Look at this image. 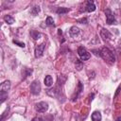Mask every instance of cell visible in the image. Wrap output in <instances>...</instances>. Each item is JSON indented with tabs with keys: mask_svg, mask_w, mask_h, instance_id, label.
Masks as SVG:
<instances>
[{
	"mask_svg": "<svg viewBox=\"0 0 121 121\" xmlns=\"http://www.w3.org/2000/svg\"><path fill=\"white\" fill-rule=\"evenodd\" d=\"M115 121H121V116H119V117H117Z\"/></svg>",
	"mask_w": 121,
	"mask_h": 121,
	"instance_id": "484cf974",
	"label": "cell"
},
{
	"mask_svg": "<svg viewBox=\"0 0 121 121\" xmlns=\"http://www.w3.org/2000/svg\"><path fill=\"white\" fill-rule=\"evenodd\" d=\"M79 32H80L79 28H78V26H72V27L70 28V30H69V33H70V35H71L72 37H76V36H78V35L79 34Z\"/></svg>",
	"mask_w": 121,
	"mask_h": 121,
	"instance_id": "30bf717a",
	"label": "cell"
},
{
	"mask_svg": "<svg viewBox=\"0 0 121 121\" xmlns=\"http://www.w3.org/2000/svg\"><path fill=\"white\" fill-rule=\"evenodd\" d=\"M77 22H78V23H80V24H85V25H87V24H88V19H87L86 17H84V18H81V19L77 20Z\"/></svg>",
	"mask_w": 121,
	"mask_h": 121,
	"instance_id": "ffe728a7",
	"label": "cell"
},
{
	"mask_svg": "<svg viewBox=\"0 0 121 121\" xmlns=\"http://www.w3.org/2000/svg\"><path fill=\"white\" fill-rule=\"evenodd\" d=\"M78 56H79L81 60H89L91 58V54L83 46H79L78 48Z\"/></svg>",
	"mask_w": 121,
	"mask_h": 121,
	"instance_id": "7a4b0ae2",
	"label": "cell"
},
{
	"mask_svg": "<svg viewBox=\"0 0 121 121\" xmlns=\"http://www.w3.org/2000/svg\"><path fill=\"white\" fill-rule=\"evenodd\" d=\"M100 57L110 63H113L115 61V57H114L113 52L108 47H103L100 50Z\"/></svg>",
	"mask_w": 121,
	"mask_h": 121,
	"instance_id": "6da1fadb",
	"label": "cell"
},
{
	"mask_svg": "<svg viewBox=\"0 0 121 121\" xmlns=\"http://www.w3.org/2000/svg\"><path fill=\"white\" fill-rule=\"evenodd\" d=\"M4 21H5L7 24H9V25H12L15 20H14V18L11 17L10 15H5V16H4Z\"/></svg>",
	"mask_w": 121,
	"mask_h": 121,
	"instance_id": "4fadbf2b",
	"label": "cell"
},
{
	"mask_svg": "<svg viewBox=\"0 0 121 121\" xmlns=\"http://www.w3.org/2000/svg\"><path fill=\"white\" fill-rule=\"evenodd\" d=\"M75 65H76V68H77V70H78V71H80L81 69H82V67H83V62H82V60H76V62H75Z\"/></svg>",
	"mask_w": 121,
	"mask_h": 121,
	"instance_id": "5bb4252c",
	"label": "cell"
},
{
	"mask_svg": "<svg viewBox=\"0 0 121 121\" xmlns=\"http://www.w3.org/2000/svg\"><path fill=\"white\" fill-rule=\"evenodd\" d=\"M101 113H100V112H97V111H95V112H94L93 113H92V120L93 121H100L101 120Z\"/></svg>",
	"mask_w": 121,
	"mask_h": 121,
	"instance_id": "7c38bea8",
	"label": "cell"
},
{
	"mask_svg": "<svg viewBox=\"0 0 121 121\" xmlns=\"http://www.w3.org/2000/svg\"><path fill=\"white\" fill-rule=\"evenodd\" d=\"M45 24L47 25V26H55V24H54V20H53V18L52 17H50V16H48L47 18H46V20H45Z\"/></svg>",
	"mask_w": 121,
	"mask_h": 121,
	"instance_id": "2e32d148",
	"label": "cell"
},
{
	"mask_svg": "<svg viewBox=\"0 0 121 121\" xmlns=\"http://www.w3.org/2000/svg\"><path fill=\"white\" fill-rule=\"evenodd\" d=\"M41 91V84L39 80H34L31 84H30V93L32 95H39Z\"/></svg>",
	"mask_w": 121,
	"mask_h": 121,
	"instance_id": "3957f363",
	"label": "cell"
},
{
	"mask_svg": "<svg viewBox=\"0 0 121 121\" xmlns=\"http://www.w3.org/2000/svg\"><path fill=\"white\" fill-rule=\"evenodd\" d=\"M44 49H45V43H41L39 45L36 46L35 48V57L36 58H40L43 56V52H44Z\"/></svg>",
	"mask_w": 121,
	"mask_h": 121,
	"instance_id": "8992f818",
	"label": "cell"
},
{
	"mask_svg": "<svg viewBox=\"0 0 121 121\" xmlns=\"http://www.w3.org/2000/svg\"><path fill=\"white\" fill-rule=\"evenodd\" d=\"M58 33H59V35H60V34L62 33V31H61V29H58Z\"/></svg>",
	"mask_w": 121,
	"mask_h": 121,
	"instance_id": "cb8c5ba5",
	"label": "cell"
},
{
	"mask_svg": "<svg viewBox=\"0 0 121 121\" xmlns=\"http://www.w3.org/2000/svg\"><path fill=\"white\" fill-rule=\"evenodd\" d=\"M69 10L70 9L68 8H58L57 10H56V12L58 14H64V13H67Z\"/></svg>",
	"mask_w": 121,
	"mask_h": 121,
	"instance_id": "9a60e30c",
	"label": "cell"
},
{
	"mask_svg": "<svg viewBox=\"0 0 121 121\" xmlns=\"http://www.w3.org/2000/svg\"><path fill=\"white\" fill-rule=\"evenodd\" d=\"M32 121H43L41 117H34L33 119H32Z\"/></svg>",
	"mask_w": 121,
	"mask_h": 121,
	"instance_id": "7402d4cb",
	"label": "cell"
},
{
	"mask_svg": "<svg viewBox=\"0 0 121 121\" xmlns=\"http://www.w3.org/2000/svg\"><path fill=\"white\" fill-rule=\"evenodd\" d=\"M7 97H8V93H5V92H0V98H1V103H3Z\"/></svg>",
	"mask_w": 121,
	"mask_h": 121,
	"instance_id": "ac0fdd59",
	"label": "cell"
},
{
	"mask_svg": "<svg viewBox=\"0 0 121 121\" xmlns=\"http://www.w3.org/2000/svg\"><path fill=\"white\" fill-rule=\"evenodd\" d=\"M119 91H120V87H118V88H117V90H116V93H115V95H114V96H116V95H118V93H119Z\"/></svg>",
	"mask_w": 121,
	"mask_h": 121,
	"instance_id": "603a6c76",
	"label": "cell"
},
{
	"mask_svg": "<svg viewBox=\"0 0 121 121\" xmlns=\"http://www.w3.org/2000/svg\"><path fill=\"white\" fill-rule=\"evenodd\" d=\"M86 9V11L87 12H93V11H95V3L93 2V1H87L86 2V7H85Z\"/></svg>",
	"mask_w": 121,
	"mask_h": 121,
	"instance_id": "9c48e42d",
	"label": "cell"
},
{
	"mask_svg": "<svg viewBox=\"0 0 121 121\" xmlns=\"http://www.w3.org/2000/svg\"><path fill=\"white\" fill-rule=\"evenodd\" d=\"M43 82H44V85H45V86H47V87L52 86V85H53V78H52V77H51L50 75L45 76Z\"/></svg>",
	"mask_w": 121,
	"mask_h": 121,
	"instance_id": "8fae6325",
	"label": "cell"
},
{
	"mask_svg": "<svg viewBox=\"0 0 121 121\" xmlns=\"http://www.w3.org/2000/svg\"><path fill=\"white\" fill-rule=\"evenodd\" d=\"M105 14H106V21H107V24L108 25H112V24H114L115 23L114 14L112 13V11L110 9H107L105 10Z\"/></svg>",
	"mask_w": 121,
	"mask_h": 121,
	"instance_id": "277c9868",
	"label": "cell"
},
{
	"mask_svg": "<svg viewBox=\"0 0 121 121\" xmlns=\"http://www.w3.org/2000/svg\"><path fill=\"white\" fill-rule=\"evenodd\" d=\"M100 36H101V38L104 41H109L112 38V33L108 29H106V28H101V30H100Z\"/></svg>",
	"mask_w": 121,
	"mask_h": 121,
	"instance_id": "52a82bcc",
	"label": "cell"
},
{
	"mask_svg": "<svg viewBox=\"0 0 121 121\" xmlns=\"http://www.w3.org/2000/svg\"><path fill=\"white\" fill-rule=\"evenodd\" d=\"M31 35H32V38H33L34 40L39 39V37L41 36V34H40L38 31H31Z\"/></svg>",
	"mask_w": 121,
	"mask_h": 121,
	"instance_id": "d6986e66",
	"label": "cell"
},
{
	"mask_svg": "<svg viewBox=\"0 0 121 121\" xmlns=\"http://www.w3.org/2000/svg\"><path fill=\"white\" fill-rule=\"evenodd\" d=\"M40 11H41V9H40V7H39V6H35V7H33V8H32L31 13H32L33 15H37V14H38Z\"/></svg>",
	"mask_w": 121,
	"mask_h": 121,
	"instance_id": "e0dca14e",
	"label": "cell"
},
{
	"mask_svg": "<svg viewBox=\"0 0 121 121\" xmlns=\"http://www.w3.org/2000/svg\"><path fill=\"white\" fill-rule=\"evenodd\" d=\"M94 95H95L94 94H92V95H90V100H93V97H94Z\"/></svg>",
	"mask_w": 121,
	"mask_h": 121,
	"instance_id": "d4e9b609",
	"label": "cell"
},
{
	"mask_svg": "<svg viewBox=\"0 0 121 121\" xmlns=\"http://www.w3.org/2000/svg\"><path fill=\"white\" fill-rule=\"evenodd\" d=\"M35 109L38 112H45L48 110V104L44 101H41V102L36 104Z\"/></svg>",
	"mask_w": 121,
	"mask_h": 121,
	"instance_id": "5b68a950",
	"label": "cell"
},
{
	"mask_svg": "<svg viewBox=\"0 0 121 121\" xmlns=\"http://www.w3.org/2000/svg\"><path fill=\"white\" fill-rule=\"evenodd\" d=\"M10 89V81L9 80H5L0 87V92H5L8 93V91Z\"/></svg>",
	"mask_w": 121,
	"mask_h": 121,
	"instance_id": "ba28073f",
	"label": "cell"
},
{
	"mask_svg": "<svg viewBox=\"0 0 121 121\" xmlns=\"http://www.w3.org/2000/svg\"><path fill=\"white\" fill-rule=\"evenodd\" d=\"M13 43H16V44H18L20 47H23V48L26 46L24 43H20V42H18V41H15V40H13Z\"/></svg>",
	"mask_w": 121,
	"mask_h": 121,
	"instance_id": "44dd1931",
	"label": "cell"
}]
</instances>
